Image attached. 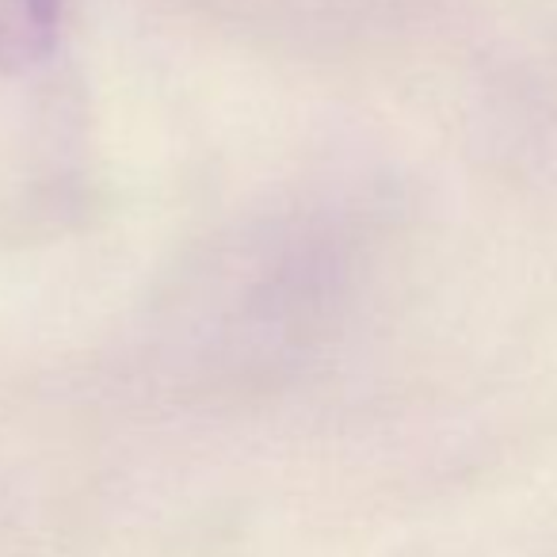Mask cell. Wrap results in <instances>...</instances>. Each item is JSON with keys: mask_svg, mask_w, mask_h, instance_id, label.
Returning a JSON list of instances; mask_svg holds the SVG:
<instances>
[]
</instances>
